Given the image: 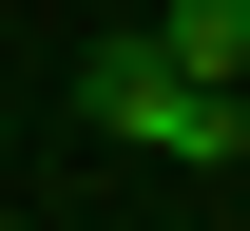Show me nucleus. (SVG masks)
Masks as SVG:
<instances>
[{
    "label": "nucleus",
    "instance_id": "nucleus-2",
    "mask_svg": "<svg viewBox=\"0 0 250 231\" xmlns=\"http://www.w3.org/2000/svg\"><path fill=\"white\" fill-rule=\"evenodd\" d=\"M154 58L212 77V97H250V0H154Z\"/></svg>",
    "mask_w": 250,
    "mask_h": 231
},
{
    "label": "nucleus",
    "instance_id": "nucleus-3",
    "mask_svg": "<svg viewBox=\"0 0 250 231\" xmlns=\"http://www.w3.org/2000/svg\"><path fill=\"white\" fill-rule=\"evenodd\" d=\"M0 231H20V212H0Z\"/></svg>",
    "mask_w": 250,
    "mask_h": 231
},
{
    "label": "nucleus",
    "instance_id": "nucleus-1",
    "mask_svg": "<svg viewBox=\"0 0 250 231\" xmlns=\"http://www.w3.org/2000/svg\"><path fill=\"white\" fill-rule=\"evenodd\" d=\"M77 116H96V135H135V154H173V173H250V97L173 77L154 39H96V58H77Z\"/></svg>",
    "mask_w": 250,
    "mask_h": 231
}]
</instances>
